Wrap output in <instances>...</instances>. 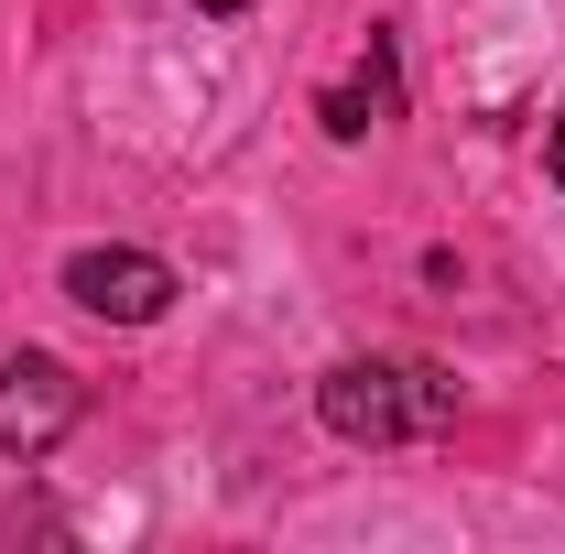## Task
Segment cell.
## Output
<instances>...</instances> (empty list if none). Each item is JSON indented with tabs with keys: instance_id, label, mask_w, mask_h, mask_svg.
Listing matches in <instances>:
<instances>
[{
	"instance_id": "obj_6",
	"label": "cell",
	"mask_w": 565,
	"mask_h": 554,
	"mask_svg": "<svg viewBox=\"0 0 565 554\" xmlns=\"http://www.w3.org/2000/svg\"><path fill=\"white\" fill-rule=\"evenodd\" d=\"M196 11H217V22H228V11H250V0H196Z\"/></svg>"
},
{
	"instance_id": "obj_3",
	"label": "cell",
	"mask_w": 565,
	"mask_h": 554,
	"mask_svg": "<svg viewBox=\"0 0 565 554\" xmlns=\"http://www.w3.org/2000/svg\"><path fill=\"white\" fill-rule=\"evenodd\" d=\"M66 294L98 316V327H152V316L174 305V262H152V251H76Z\"/></svg>"
},
{
	"instance_id": "obj_2",
	"label": "cell",
	"mask_w": 565,
	"mask_h": 554,
	"mask_svg": "<svg viewBox=\"0 0 565 554\" xmlns=\"http://www.w3.org/2000/svg\"><path fill=\"white\" fill-rule=\"evenodd\" d=\"M87 414V381H76L66 359H44V348H22V359H0V457H55Z\"/></svg>"
},
{
	"instance_id": "obj_5",
	"label": "cell",
	"mask_w": 565,
	"mask_h": 554,
	"mask_svg": "<svg viewBox=\"0 0 565 554\" xmlns=\"http://www.w3.org/2000/svg\"><path fill=\"white\" fill-rule=\"evenodd\" d=\"M544 174H555V185H565V109H555V120H544Z\"/></svg>"
},
{
	"instance_id": "obj_4",
	"label": "cell",
	"mask_w": 565,
	"mask_h": 554,
	"mask_svg": "<svg viewBox=\"0 0 565 554\" xmlns=\"http://www.w3.org/2000/svg\"><path fill=\"white\" fill-rule=\"evenodd\" d=\"M370 120H381V109H370L359 87H338V98H327V131H338V141H359V131H370Z\"/></svg>"
},
{
	"instance_id": "obj_1",
	"label": "cell",
	"mask_w": 565,
	"mask_h": 554,
	"mask_svg": "<svg viewBox=\"0 0 565 554\" xmlns=\"http://www.w3.org/2000/svg\"><path fill=\"white\" fill-rule=\"evenodd\" d=\"M457 403L468 392H457L446 359H338L316 381V424L338 446H424V435L457 424Z\"/></svg>"
}]
</instances>
